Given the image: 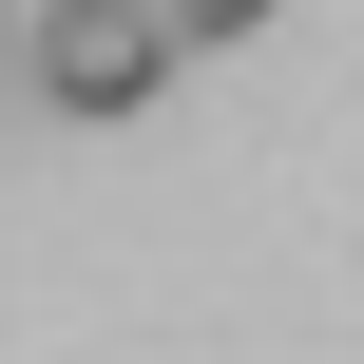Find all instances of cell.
<instances>
[{
    "mask_svg": "<svg viewBox=\"0 0 364 364\" xmlns=\"http://www.w3.org/2000/svg\"><path fill=\"white\" fill-rule=\"evenodd\" d=\"M173 19H192V38H269L288 0H173Z\"/></svg>",
    "mask_w": 364,
    "mask_h": 364,
    "instance_id": "2",
    "label": "cell"
},
{
    "mask_svg": "<svg viewBox=\"0 0 364 364\" xmlns=\"http://www.w3.org/2000/svg\"><path fill=\"white\" fill-rule=\"evenodd\" d=\"M173 58H192L173 0H38V38H19V77H38L58 115H154Z\"/></svg>",
    "mask_w": 364,
    "mask_h": 364,
    "instance_id": "1",
    "label": "cell"
},
{
    "mask_svg": "<svg viewBox=\"0 0 364 364\" xmlns=\"http://www.w3.org/2000/svg\"><path fill=\"white\" fill-rule=\"evenodd\" d=\"M19 38H38V19H0V58H19Z\"/></svg>",
    "mask_w": 364,
    "mask_h": 364,
    "instance_id": "3",
    "label": "cell"
}]
</instances>
